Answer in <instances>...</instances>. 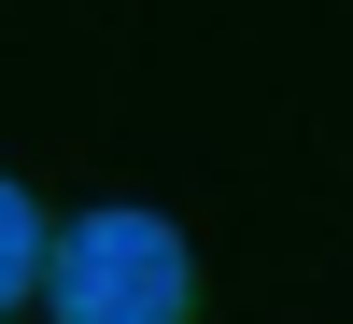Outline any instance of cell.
<instances>
[{"label": "cell", "instance_id": "1", "mask_svg": "<svg viewBox=\"0 0 353 324\" xmlns=\"http://www.w3.org/2000/svg\"><path fill=\"white\" fill-rule=\"evenodd\" d=\"M57 324H184V240L156 212H85L57 254Z\"/></svg>", "mask_w": 353, "mask_h": 324}, {"label": "cell", "instance_id": "2", "mask_svg": "<svg viewBox=\"0 0 353 324\" xmlns=\"http://www.w3.org/2000/svg\"><path fill=\"white\" fill-rule=\"evenodd\" d=\"M28 254H43V212H28V197H14V184H0V310H14V296H28Z\"/></svg>", "mask_w": 353, "mask_h": 324}]
</instances>
